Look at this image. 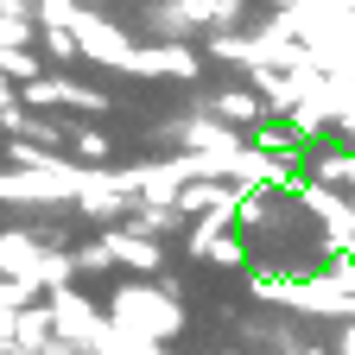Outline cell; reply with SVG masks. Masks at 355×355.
Masks as SVG:
<instances>
[{"instance_id": "6", "label": "cell", "mask_w": 355, "mask_h": 355, "mask_svg": "<svg viewBox=\"0 0 355 355\" xmlns=\"http://www.w3.org/2000/svg\"><path fill=\"white\" fill-rule=\"evenodd\" d=\"M7 76L32 89V83H38V64H32V58H19V51H7Z\"/></svg>"}, {"instance_id": "4", "label": "cell", "mask_w": 355, "mask_h": 355, "mask_svg": "<svg viewBox=\"0 0 355 355\" xmlns=\"http://www.w3.org/2000/svg\"><path fill=\"white\" fill-rule=\"evenodd\" d=\"M70 146H76L83 159H108V133H102V127H76V133H70Z\"/></svg>"}, {"instance_id": "2", "label": "cell", "mask_w": 355, "mask_h": 355, "mask_svg": "<svg viewBox=\"0 0 355 355\" xmlns=\"http://www.w3.org/2000/svg\"><path fill=\"white\" fill-rule=\"evenodd\" d=\"M102 241H108V254H114V260H127V266H146V273L159 266V248H153L146 235H127V229H108Z\"/></svg>"}, {"instance_id": "1", "label": "cell", "mask_w": 355, "mask_h": 355, "mask_svg": "<svg viewBox=\"0 0 355 355\" xmlns=\"http://www.w3.org/2000/svg\"><path fill=\"white\" fill-rule=\"evenodd\" d=\"M114 311H121V318H140L146 336H165V330H171V304H165L159 292H121Z\"/></svg>"}, {"instance_id": "3", "label": "cell", "mask_w": 355, "mask_h": 355, "mask_svg": "<svg viewBox=\"0 0 355 355\" xmlns=\"http://www.w3.org/2000/svg\"><path fill=\"white\" fill-rule=\"evenodd\" d=\"M7 330H13V349H19V343H26V349H44V336H51V311H26V318L13 311Z\"/></svg>"}, {"instance_id": "5", "label": "cell", "mask_w": 355, "mask_h": 355, "mask_svg": "<svg viewBox=\"0 0 355 355\" xmlns=\"http://www.w3.org/2000/svg\"><path fill=\"white\" fill-rule=\"evenodd\" d=\"M203 254H209L216 266H241V260H248V254H241V241H229V235H216V241H209Z\"/></svg>"}, {"instance_id": "7", "label": "cell", "mask_w": 355, "mask_h": 355, "mask_svg": "<svg viewBox=\"0 0 355 355\" xmlns=\"http://www.w3.org/2000/svg\"><path fill=\"white\" fill-rule=\"evenodd\" d=\"M336 355H355V324H343V336H336Z\"/></svg>"}]
</instances>
